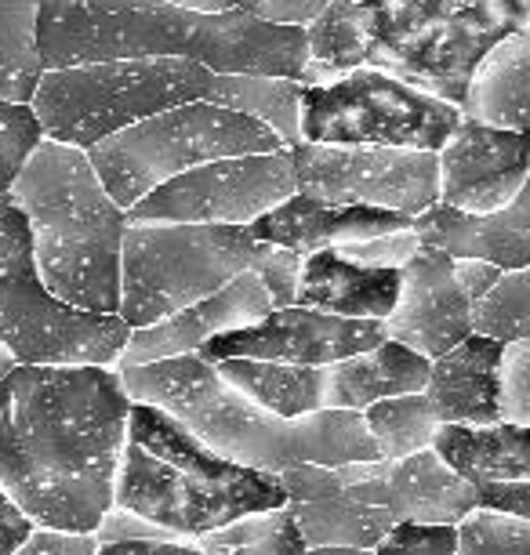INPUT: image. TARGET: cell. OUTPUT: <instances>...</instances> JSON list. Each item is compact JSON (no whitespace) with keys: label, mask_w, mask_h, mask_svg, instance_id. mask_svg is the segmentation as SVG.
<instances>
[{"label":"cell","mask_w":530,"mask_h":555,"mask_svg":"<svg viewBox=\"0 0 530 555\" xmlns=\"http://www.w3.org/2000/svg\"><path fill=\"white\" fill-rule=\"evenodd\" d=\"M131 406L117 366H15L0 382V490L37 530L95 533Z\"/></svg>","instance_id":"cell-1"},{"label":"cell","mask_w":530,"mask_h":555,"mask_svg":"<svg viewBox=\"0 0 530 555\" xmlns=\"http://www.w3.org/2000/svg\"><path fill=\"white\" fill-rule=\"evenodd\" d=\"M193 59L218 77H287L309 66L306 29L266 23L247 8L193 12L168 0H40V62Z\"/></svg>","instance_id":"cell-2"},{"label":"cell","mask_w":530,"mask_h":555,"mask_svg":"<svg viewBox=\"0 0 530 555\" xmlns=\"http://www.w3.org/2000/svg\"><path fill=\"white\" fill-rule=\"evenodd\" d=\"M134 403L168 411L204 447L241 468L284 476L295 465L346 468L360 461H382L371 428L357 411H316L309 417H280L233 389L204 356L120 371Z\"/></svg>","instance_id":"cell-3"},{"label":"cell","mask_w":530,"mask_h":555,"mask_svg":"<svg viewBox=\"0 0 530 555\" xmlns=\"http://www.w3.org/2000/svg\"><path fill=\"white\" fill-rule=\"evenodd\" d=\"M29 225L40 280L73 309L120 317V258L128 211L77 145L44 139L8 193Z\"/></svg>","instance_id":"cell-4"},{"label":"cell","mask_w":530,"mask_h":555,"mask_svg":"<svg viewBox=\"0 0 530 555\" xmlns=\"http://www.w3.org/2000/svg\"><path fill=\"white\" fill-rule=\"evenodd\" d=\"M113 505L190 544L255 512L287 508V490L280 476L218 457L160 406L134 403Z\"/></svg>","instance_id":"cell-5"},{"label":"cell","mask_w":530,"mask_h":555,"mask_svg":"<svg viewBox=\"0 0 530 555\" xmlns=\"http://www.w3.org/2000/svg\"><path fill=\"white\" fill-rule=\"evenodd\" d=\"M367 66L465 106L476 66L530 26L519 0H360Z\"/></svg>","instance_id":"cell-6"},{"label":"cell","mask_w":530,"mask_h":555,"mask_svg":"<svg viewBox=\"0 0 530 555\" xmlns=\"http://www.w3.org/2000/svg\"><path fill=\"white\" fill-rule=\"evenodd\" d=\"M280 247L262 244L247 225L134 222L124 233L120 320L131 331L174 317L222 295L241 276H266Z\"/></svg>","instance_id":"cell-7"},{"label":"cell","mask_w":530,"mask_h":555,"mask_svg":"<svg viewBox=\"0 0 530 555\" xmlns=\"http://www.w3.org/2000/svg\"><path fill=\"white\" fill-rule=\"evenodd\" d=\"M218 73L193 59H128L48 69L29 102L44 139L95 150L99 142L157 117V113L215 102Z\"/></svg>","instance_id":"cell-8"},{"label":"cell","mask_w":530,"mask_h":555,"mask_svg":"<svg viewBox=\"0 0 530 555\" xmlns=\"http://www.w3.org/2000/svg\"><path fill=\"white\" fill-rule=\"evenodd\" d=\"M131 327L120 317L73 309L40 280L29 225L0 201V345L18 366H117Z\"/></svg>","instance_id":"cell-9"},{"label":"cell","mask_w":530,"mask_h":555,"mask_svg":"<svg viewBox=\"0 0 530 555\" xmlns=\"http://www.w3.org/2000/svg\"><path fill=\"white\" fill-rule=\"evenodd\" d=\"M280 150L287 145L262 120L215 102H190L113 134L88 150V156L113 201L131 211L139 201L193 167Z\"/></svg>","instance_id":"cell-10"},{"label":"cell","mask_w":530,"mask_h":555,"mask_svg":"<svg viewBox=\"0 0 530 555\" xmlns=\"http://www.w3.org/2000/svg\"><path fill=\"white\" fill-rule=\"evenodd\" d=\"M462 109L382 69H352L327 88L301 91V142L382 145L440 153L462 128Z\"/></svg>","instance_id":"cell-11"},{"label":"cell","mask_w":530,"mask_h":555,"mask_svg":"<svg viewBox=\"0 0 530 555\" xmlns=\"http://www.w3.org/2000/svg\"><path fill=\"white\" fill-rule=\"evenodd\" d=\"M301 196L327 207H374L418 218L440 204V156L382 145H316L290 150Z\"/></svg>","instance_id":"cell-12"},{"label":"cell","mask_w":530,"mask_h":555,"mask_svg":"<svg viewBox=\"0 0 530 555\" xmlns=\"http://www.w3.org/2000/svg\"><path fill=\"white\" fill-rule=\"evenodd\" d=\"M298 193L290 150L230 156L204 167H193L157 193H150L128 211L134 222L168 225H247L276 211Z\"/></svg>","instance_id":"cell-13"},{"label":"cell","mask_w":530,"mask_h":555,"mask_svg":"<svg viewBox=\"0 0 530 555\" xmlns=\"http://www.w3.org/2000/svg\"><path fill=\"white\" fill-rule=\"evenodd\" d=\"M386 320H341L316 309H273L262 323L244 331H230L196 356L207 363L222 360H269L295 366H331L349 356L371 352L386 341Z\"/></svg>","instance_id":"cell-14"},{"label":"cell","mask_w":530,"mask_h":555,"mask_svg":"<svg viewBox=\"0 0 530 555\" xmlns=\"http://www.w3.org/2000/svg\"><path fill=\"white\" fill-rule=\"evenodd\" d=\"M338 473L360 501L386 508L397 522L462 527L480 508L476 487L436 450H422L403 461H360Z\"/></svg>","instance_id":"cell-15"},{"label":"cell","mask_w":530,"mask_h":555,"mask_svg":"<svg viewBox=\"0 0 530 555\" xmlns=\"http://www.w3.org/2000/svg\"><path fill=\"white\" fill-rule=\"evenodd\" d=\"M440 204L462 215H494L530 178V134L462 120L440 153Z\"/></svg>","instance_id":"cell-16"},{"label":"cell","mask_w":530,"mask_h":555,"mask_svg":"<svg viewBox=\"0 0 530 555\" xmlns=\"http://www.w3.org/2000/svg\"><path fill=\"white\" fill-rule=\"evenodd\" d=\"M473 301L454 276V258L436 247H422L400 272V301L386 320L389 341L440 360L473 338Z\"/></svg>","instance_id":"cell-17"},{"label":"cell","mask_w":530,"mask_h":555,"mask_svg":"<svg viewBox=\"0 0 530 555\" xmlns=\"http://www.w3.org/2000/svg\"><path fill=\"white\" fill-rule=\"evenodd\" d=\"M273 309H276L273 295L266 291L262 276L251 272V276H241L236 284L225 287L222 295L207 298L201 306L174 312V317L153 323V327L131 331V341H128V349L120 352L117 371L164 363V360H174V356H193V352H201L204 345H211L215 338H222V334L262 323Z\"/></svg>","instance_id":"cell-18"},{"label":"cell","mask_w":530,"mask_h":555,"mask_svg":"<svg viewBox=\"0 0 530 555\" xmlns=\"http://www.w3.org/2000/svg\"><path fill=\"white\" fill-rule=\"evenodd\" d=\"M280 483L287 490V512L295 516L309 548H378L397 527L386 508L352 494L338 468L295 465L280 476Z\"/></svg>","instance_id":"cell-19"},{"label":"cell","mask_w":530,"mask_h":555,"mask_svg":"<svg viewBox=\"0 0 530 555\" xmlns=\"http://www.w3.org/2000/svg\"><path fill=\"white\" fill-rule=\"evenodd\" d=\"M414 233L422 236V247H436L443 255L483 258L502 272L530 266V178L519 196L494 215H462L436 204L425 215L414 218Z\"/></svg>","instance_id":"cell-20"},{"label":"cell","mask_w":530,"mask_h":555,"mask_svg":"<svg viewBox=\"0 0 530 555\" xmlns=\"http://www.w3.org/2000/svg\"><path fill=\"white\" fill-rule=\"evenodd\" d=\"M414 218L374 211V207H327L309 196L295 193L276 211L258 218L251 233L262 244L295 250L298 258L320 255V250H341L349 244H363V240L397 233V229H411Z\"/></svg>","instance_id":"cell-21"},{"label":"cell","mask_w":530,"mask_h":555,"mask_svg":"<svg viewBox=\"0 0 530 555\" xmlns=\"http://www.w3.org/2000/svg\"><path fill=\"white\" fill-rule=\"evenodd\" d=\"M502 356L505 345L483 334L465 338L440 360H432L429 396L440 425L491 428L502 425Z\"/></svg>","instance_id":"cell-22"},{"label":"cell","mask_w":530,"mask_h":555,"mask_svg":"<svg viewBox=\"0 0 530 555\" xmlns=\"http://www.w3.org/2000/svg\"><path fill=\"white\" fill-rule=\"evenodd\" d=\"M400 301L397 269H363L338 250H320L301 261L295 306L341 320H389Z\"/></svg>","instance_id":"cell-23"},{"label":"cell","mask_w":530,"mask_h":555,"mask_svg":"<svg viewBox=\"0 0 530 555\" xmlns=\"http://www.w3.org/2000/svg\"><path fill=\"white\" fill-rule=\"evenodd\" d=\"M432 374V360L422 352L408 349L400 341H382L378 349L349 356L341 363L327 366V389H324V411H357L397 396L425 392Z\"/></svg>","instance_id":"cell-24"},{"label":"cell","mask_w":530,"mask_h":555,"mask_svg":"<svg viewBox=\"0 0 530 555\" xmlns=\"http://www.w3.org/2000/svg\"><path fill=\"white\" fill-rule=\"evenodd\" d=\"M465 120L530 134V26L505 37L473 73Z\"/></svg>","instance_id":"cell-25"},{"label":"cell","mask_w":530,"mask_h":555,"mask_svg":"<svg viewBox=\"0 0 530 555\" xmlns=\"http://www.w3.org/2000/svg\"><path fill=\"white\" fill-rule=\"evenodd\" d=\"M432 450L473 487L483 483H523L530 479V428L523 425H491L462 428L443 425Z\"/></svg>","instance_id":"cell-26"},{"label":"cell","mask_w":530,"mask_h":555,"mask_svg":"<svg viewBox=\"0 0 530 555\" xmlns=\"http://www.w3.org/2000/svg\"><path fill=\"white\" fill-rule=\"evenodd\" d=\"M218 374L262 403L266 411L280 417H309L324 411L327 366H295V363H269V360H222L215 363Z\"/></svg>","instance_id":"cell-27"},{"label":"cell","mask_w":530,"mask_h":555,"mask_svg":"<svg viewBox=\"0 0 530 555\" xmlns=\"http://www.w3.org/2000/svg\"><path fill=\"white\" fill-rule=\"evenodd\" d=\"M309 66L301 73V88H327L352 69L367 66V26L360 0H331L306 26Z\"/></svg>","instance_id":"cell-28"},{"label":"cell","mask_w":530,"mask_h":555,"mask_svg":"<svg viewBox=\"0 0 530 555\" xmlns=\"http://www.w3.org/2000/svg\"><path fill=\"white\" fill-rule=\"evenodd\" d=\"M40 77V0H0V99L29 106Z\"/></svg>","instance_id":"cell-29"},{"label":"cell","mask_w":530,"mask_h":555,"mask_svg":"<svg viewBox=\"0 0 530 555\" xmlns=\"http://www.w3.org/2000/svg\"><path fill=\"white\" fill-rule=\"evenodd\" d=\"M301 91L306 88L287 77H222L215 106L262 120L287 150H295L301 145Z\"/></svg>","instance_id":"cell-30"},{"label":"cell","mask_w":530,"mask_h":555,"mask_svg":"<svg viewBox=\"0 0 530 555\" xmlns=\"http://www.w3.org/2000/svg\"><path fill=\"white\" fill-rule=\"evenodd\" d=\"M363 422L371 428V439L378 447L382 461H403L422 454V450H432L436 436L443 428L425 392L374 403L363 411Z\"/></svg>","instance_id":"cell-31"},{"label":"cell","mask_w":530,"mask_h":555,"mask_svg":"<svg viewBox=\"0 0 530 555\" xmlns=\"http://www.w3.org/2000/svg\"><path fill=\"white\" fill-rule=\"evenodd\" d=\"M190 548L204 555H306L309 544L301 538L295 516L287 508H273L193 538Z\"/></svg>","instance_id":"cell-32"},{"label":"cell","mask_w":530,"mask_h":555,"mask_svg":"<svg viewBox=\"0 0 530 555\" xmlns=\"http://www.w3.org/2000/svg\"><path fill=\"white\" fill-rule=\"evenodd\" d=\"M473 331L502 345L530 338V266L497 280V287L473 309Z\"/></svg>","instance_id":"cell-33"},{"label":"cell","mask_w":530,"mask_h":555,"mask_svg":"<svg viewBox=\"0 0 530 555\" xmlns=\"http://www.w3.org/2000/svg\"><path fill=\"white\" fill-rule=\"evenodd\" d=\"M458 555H530V522L476 508L458 527Z\"/></svg>","instance_id":"cell-34"},{"label":"cell","mask_w":530,"mask_h":555,"mask_svg":"<svg viewBox=\"0 0 530 555\" xmlns=\"http://www.w3.org/2000/svg\"><path fill=\"white\" fill-rule=\"evenodd\" d=\"M40 142H44V131H40L34 109L0 99V201H8L18 171Z\"/></svg>","instance_id":"cell-35"},{"label":"cell","mask_w":530,"mask_h":555,"mask_svg":"<svg viewBox=\"0 0 530 555\" xmlns=\"http://www.w3.org/2000/svg\"><path fill=\"white\" fill-rule=\"evenodd\" d=\"M502 422L530 428V338L505 345V356H502Z\"/></svg>","instance_id":"cell-36"},{"label":"cell","mask_w":530,"mask_h":555,"mask_svg":"<svg viewBox=\"0 0 530 555\" xmlns=\"http://www.w3.org/2000/svg\"><path fill=\"white\" fill-rule=\"evenodd\" d=\"M422 250V236L411 229H397V233H386V236H374V240H363V244H349L341 247L338 255L346 261H357L363 269H397L403 272L408 261Z\"/></svg>","instance_id":"cell-37"},{"label":"cell","mask_w":530,"mask_h":555,"mask_svg":"<svg viewBox=\"0 0 530 555\" xmlns=\"http://www.w3.org/2000/svg\"><path fill=\"white\" fill-rule=\"evenodd\" d=\"M374 555H458V527H425L397 522Z\"/></svg>","instance_id":"cell-38"},{"label":"cell","mask_w":530,"mask_h":555,"mask_svg":"<svg viewBox=\"0 0 530 555\" xmlns=\"http://www.w3.org/2000/svg\"><path fill=\"white\" fill-rule=\"evenodd\" d=\"M99 544H185L182 538H174L171 530L157 527V522L134 516L128 508H109V516L102 519V527L95 530Z\"/></svg>","instance_id":"cell-39"},{"label":"cell","mask_w":530,"mask_h":555,"mask_svg":"<svg viewBox=\"0 0 530 555\" xmlns=\"http://www.w3.org/2000/svg\"><path fill=\"white\" fill-rule=\"evenodd\" d=\"M331 0H241V8L255 12L266 23L280 26H306L309 18H316Z\"/></svg>","instance_id":"cell-40"},{"label":"cell","mask_w":530,"mask_h":555,"mask_svg":"<svg viewBox=\"0 0 530 555\" xmlns=\"http://www.w3.org/2000/svg\"><path fill=\"white\" fill-rule=\"evenodd\" d=\"M476 498H480L483 512L530 522V479H523V483H483L476 487Z\"/></svg>","instance_id":"cell-41"},{"label":"cell","mask_w":530,"mask_h":555,"mask_svg":"<svg viewBox=\"0 0 530 555\" xmlns=\"http://www.w3.org/2000/svg\"><path fill=\"white\" fill-rule=\"evenodd\" d=\"M15 555H99V541H95V533L34 530V538H29Z\"/></svg>","instance_id":"cell-42"},{"label":"cell","mask_w":530,"mask_h":555,"mask_svg":"<svg viewBox=\"0 0 530 555\" xmlns=\"http://www.w3.org/2000/svg\"><path fill=\"white\" fill-rule=\"evenodd\" d=\"M454 276H458V284L465 295H469L473 306H480V301L497 287V280H502L505 272L483 258H458L454 261Z\"/></svg>","instance_id":"cell-43"},{"label":"cell","mask_w":530,"mask_h":555,"mask_svg":"<svg viewBox=\"0 0 530 555\" xmlns=\"http://www.w3.org/2000/svg\"><path fill=\"white\" fill-rule=\"evenodd\" d=\"M34 522L15 508V501L0 490V555H15L23 544L34 538Z\"/></svg>","instance_id":"cell-44"},{"label":"cell","mask_w":530,"mask_h":555,"mask_svg":"<svg viewBox=\"0 0 530 555\" xmlns=\"http://www.w3.org/2000/svg\"><path fill=\"white\" fill-rule=\"evenodd\" d=\"M99 555H204L190 544H99Z\"/></svg>","instance_id":"cell-45"},{"label":"cell","mask_w":530,"mask_h":555,"mask_svg":"<svg viewBox=\"0 0 530 555\" xmlns=\"http://www.w3.org/2000/svg\"><path fill=\"white\" fill-rule=\"evenodd\" d=\"M168 4L193 8V12H233L241 8V0H168Z\"/></svg>","instance_id":"cell-46"},{"label":"cell","mask_w":530,"mask_h":555,"mask_svg":"<svg viewBox=\"0 0 530 555\" xmlns=\"http://www.w3.org/2000/svg\"><path fill=\"white\" fill-rule=\"evenodd\" d=\"M306 555H374V548H349V544H338V548H309Z\"/></svg>","instance_id":"cell-47"},{"label":"cell","mask_w":530,"mask_h":555,"mask_svg":"<svg viewBox=\"0 0 530 555\" xmlns=\"http://www.w3.org/2000/svg\"><path fill=\"white\" fill-rule=\"evenodd\" d=\"M15 366H18V363L12 360V352H8V349H4V345H0V382H4V378H8V374H12V371H15Z\"/></svg>","instance_id":"cell-48"},{"label":"cell","mask_w":530,"mask_h":555,"mask_svg":"<svg viewBox=\"0 0 530 555\" xmlns=\"http://www.w3.org/2000/svg\"><path fill=\"white\" fill-rule=\"evenodd\" d=\"M519 4H523V8H527V15H530V0H519Z\"/></svg>","instance_id":"cell-49"}]
</instances>
